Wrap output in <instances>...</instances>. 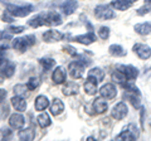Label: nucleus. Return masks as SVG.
<instances>
[{"label": "nucleus", "mask_w": 151, "mask_h": 141, "mask_svg": "<svg viewBox=\"0 0 151 141\" xmlns=\"http://www.w3.org/2000/svg\"><path fill=\"white\" fill-rule=\"evenodd\" d=\"M124 87H125L124 97L131 102V105L134 106L135 109H139L141 105V93L139 91V88L136 87L134 83H130V82H125Z\"/></svg>", "instance_id": "obj_1"}, {"label": "nucleus", "mask_w": 151, "mask_h": 141, "mask_svg": "<svg viewBox=\"0 0 151 141\" xmlns=\"http://www.w3.org/2000/svg\"><path fill=\"white\" fill-rule=\"evenodd\" d=\"M35 37L32 35V34H28V35H24V37H19V38H15L13 39V48L17 49L18 52H20V53H24V52H27L28 49L30 48V47H33L35 44Z\"/></svg>", "instance_id": "obj_2"}, {"label": "nucleus", "mask_w": 151, "mask_h": 141, "mask_svg": "<svg viewBox=\"0 0 151 141\" xmlns=\"http://www.w3.org/2000/svg\"><path fill=\"white\" fill-rule=\"evenodd\" d=\"M6 12H9L13 17L17 18H25L34 10L33 5H17V4H5Z\"/></svg>", "instance_id": "obj_3"}, {"label": "nucleus", "mask_w": 151, "mask_h": 141, "mask_svg": "<svg viewBox=\"0 0 151 141\" xmlns=\"http://www.w3.org/2000/svg\"><path fill=\"white\" fill-rule=\"evenodd\" d=\"M140 137V130L135 124H129L126 127L117 135L116 140H127V141H132V140H137Z\"/></svg>", "instance_id": "obj_4"}, {"label": "nucleus", "mask_w": 151, "mask_h": 141, "mask_svg": "<svg viewBox=\"0 0 151 141\" xmlns=\"http://www.w3.org/2000/svg\"><path fill=\"white\" fill-rule=\"evenodd\" d=\"M94 15L100 20H110L116 17V13L108 5H97L94 8Z\"/></svg>", "instance_id": "obj_5"}, {"label": "nucleus", "mask_w": 151, "mask_h": 141, "mask_svg": "<svg viewBox=\"0 0 151 141\" xmlns=\"http://www.w3.org/2000/svg\"><path fill=\"white\" fill-rule=\"evenodd\" d=\"M127 115H129V107H127L125 102L116 103L111 110V116L115 120H124Z\"/></svg>", "instance_id": "obj_6"}, {"label": "nucleus", "mask_w": 151, "mask_h": 141, "mask_svg": "<svg viewBox=\"0 0 151 141\" xmlns=\"http://www.w3.org/2000/svg\"><path fill=\"white\" fill-rule=\"evenodd\" d=\"M116 68L120 69L129 81H134V79H136L139 77V69L136 67H134L132 64H117Z\"/></svg>", "instance_id": "obj_7"}, {"label": "nucleus", "mask_w": 151, "mask_h": 141, "mask_svg": "<svg viewBox=\"0 0 151 141\" xmlns=\"http://www.w3.org/2000/svg\"><path fill=\"white\" fill-rule=\"evenodd\" d=\"M68 70L72 78L74 79L82 78L84 74V65L81 62H78V60H73V62H70L68 64Z\"/></svg>", "instance_id": "obj_8"}, {"label": "nucleus", "mask_w": 151, "mask_h": 141, "mask_svg": "<svg viewBox=\"0 0 151 141\" xmlns=\"http://www.w3.org/2000/svg\"><path fill=\"white\" fill-rule=\"evenodd\" d=\"M132 50L134 53L137 55L140 59H149L151 57V48L147 44L144 43H136L134 47H132Z\"/></svg>", "instance_id": "obj_9"}, {"label": "nucleus", "mask_w": 151, "mask_h": 141, "mask_svg": "<svg viewBox=\"0 0 151 141\" xmlns=\"http://www.w3.org/2000/svg\"><path fill=\"white\" fill-rule=\"evenodd\" d=\"M100 95L101 97L106 98V100H113L117 96V88L113 83H106L100 88Z\"/></svg>", "instance_id": "obj_10"}, {"label": "nucleus", "mask_w": 151, "mask_h": 141, "mask_svg": "<svg viewBox=\"0 0 151 141\" xmlns=\"http://www.w3.org/2000/svg\"><path fill=\"white\" fill-rule=\"evenodd\" d=\"M9 125L10 127L14 130H20L24 127L25 125V119L20 112H15V114H12L10 117H9Z\"/></svg>", "instance_id": "obj_11"}, {"label": "nucleus", "mask_w": 151, "mask_h": 141, "mask_svg": "<svg viewBox=\"0 0 151 141\" xmlns=\"http://www.w3.org/2000/svg\"><path fill=\"white\" fill-rule=\"evenodd\" d=\"M64 38V34L60 33L59 30L55 29H49L43 33V40L45 43H55V42H59Z\"/></svg>", "instance_id": "obj_12"}, {"label": "nucleus", "mask_w": 151, "mask_h": 141, "mask_svg": "<svg viewBox=\"0 0 151 141\" xmlns=\"http://www.w3.org/2000/svg\"><path fill=\"white\" fill-rule=\"evenodd\" d=\"M70 40H74V42H77V43H81V44H84V45H89V44H92L97 40V37L93 32H88V33H86V34L74 35Z\"/></svg>", "instance_id": "obj_13"}, {"label": "nucleus", "mask_w": 151, "mask_h": 141, "mask_svg": "<svg viewBox=\"0 0 151 141\" xmlns=\"http://www.w3.org/2000/svg\"><path fill=\"white\" fill-rule=\"evenodd\" d=\"M15 73V63L12 62V60H5L1 65H0V74L4 78H10L14 76Z\"/></svg>", "instance_id": "obj_14"}, {"label": "nucleus", "mask_w": 151, "mask_h": 141, "mask_svg": "<svg viewBox=\"0 0 151 141\" xmlns=\"http://www.w3.org/2000/svg\"><path fill=\"white\" fill-rule=\"evenodd\" d=\"M92 109L94 111V114H97V115L105 114V112L108 110V103L106 101V98L97 97L96 100L93 101V103H92Z\"/></svg>", "instance_id": "obj_15"}, {"label": "nucleus", "mask_w": 151, "mask_h": 141, "mask_svg": "<svg viewBox=\"0 0 151 141\" xmlns=\"http://www.w3.org/2000/svg\"><path fill=\"white\" fill-rule=\"evenodd\" d=\"M67 79V73H65V69L63 67H55V69L52 73V81L55 84H62L65 82Z\"/></svg>", "instance_id": "obj_16"}, {"label": "nucleus", "mask_w": 151, "mask_h": 141, "mask_svg": "<svg viewBox=\"0 0 151 141\" xmlns=\"http://www.w3.org/2000/svg\"><path fill=\"white\" fill-rule=\"evenodd\" d=\"M28 25L32 27V28H39V27H43V25H48L45 13H39V14H37V15H34L32 19L28 20Z\"/></svg>", "instance_id": "obj_17"}, {"label": "nucleus", "mask_w": 151, "mask_h": 141, "mask_svg": "<svg viewBox=\"0 0 151 141\" xmlns=\"http://www.w3.org/2000/svg\"><path fill=\"white\" fill-rule=\"evenodd\" d=\"M78 92H79V84L76 82H67L62 88V93L67 97L78 95Z\"/></svg>", "instance_id": "obj_18"}, {"label": "nucleus", "mask_w": 151, "mask_h": 141, "mask_svg": "<svg viewBox=\"0 0 151 141\" xmlns=\"http://www.w3.org/2000/svg\"><path fill=\"white\" fill-rule=\"evenodd\" d=\"M10 103H12V106H13L18 112H24V111L27 110V106H28L25 98L23 97V96H18V95H15V96L12 98Z\"/></svg>", "instance_id": "obj_19"}, {"label": "nucleus", "mask_w": 151, "mask_h": 141, "mask_svg": "<svg viewBox=\"0 0 151 141\" xmlns=\"http://www.w3.org/2000/svg\"><path fill=\"white\" fill-rule=\"evenodd\" d=\"M49 105H50L49 98L47 97V96H44V95H39V96L35 98L34 109H35V111H38V112H42V111H44V110L48 109Z\"/></svg>", "instance_id": "obj_20"}, {"label": "nucleus", "mask_w": 151, "mask_h": 141, "mask_svg": "<svg viewBox=\"0 0 151 141\" xmlns=\"http://www.w3.org/2000/svg\"><path fill=\"white\" fill-rule=\"evenodd\" d=\"M77 6H78L77 0H64L62 3V5H60V9H62L63 14H65V15H72L76 12Z\"/></svg>", "instance_id": "obj_21"}, {"label": "nucleus", "mask_w": 151, "mask_h": 141, "mask_svg": "<svg viewBox=\"0 0 151 141\" xmlns=\"http://www.w3.org/2000/svg\"><path fill=\"white\" fill-rule=\"evenodd\" d=\"M49 110H50V114L53 116H59L60 114H63V111H64L63 101L59 100V98H54L49 105Z\"/></svg>", "instance_id": "obj_22"}, {"label": "nucleus", "mask_w": 151, "mask_h": 141, "mask_svg": "<svg viewBox=\"0 0 151 141\" xmlns=\"http://www.w3.org/2000/svg\"><path fill=\"white\" fill-rule=\"evenodd\" d=\"M45 17H47V23H48V25H54V27H58L63 23L62 20V17H60L59 13L57 12H48L45 13Z\"/></svg>", "instance_id": "obj_23"}, {"label": "nucleus", "mask_w": 151, "mask_h": 141, "mask_svg": "<svg viewBox=\"0 0 151 141\" xmlns=\"http://www.w3.org/2000/svg\"><path fill=\"white\" fill-rule=\"evenodd\" d=\"M97 81L96 79H92V78H87V81L84 82V92L87 93L88 96H94L96 93L98 92V88H97Z\"/></svg>", "instance_id": "obj_24"}, {"label": "nucleus", "mask_w": 151, "mask_h": 141, "mask_svg": "<svg viewBox=\"0 0 151 141\" xmlns=\"http://www.w3.org/2000/svg\"><path fill=\"white\" fill-rule=\"evenodd\" d=\"M131 5H132V0H113V1H111V6L120 12L127 10V9H130Z\"/></svg>", "instance_id": "obj_25"}, {"label": "nucleus", "mask_w": 151, "mask_h": 141, "mask_svg": "<svg viewBox=\"0 0 151 141\" xmlns=\"http://www.w3.org/2000/svg\"><path fill=\"white\" fill-rule=\"evenodd\" d=\"M135 32L140 35H149L151 34V22H145V23H139L134 27Z\"/></svg>", "instance_id": "obj_26"}, {"label": "nucleus", "mask_w": 151, "mask_h": 141, "mask_svg": "<svg viewBox=\"0 0 151 141\" xmlns=\"http://www.w3.org/2000/svg\"><path fill=\"white\" fill-rule=\"evenodd\" d=\"M88 78L96 79L97 82H102L103 78H105V70L100 67H94L88 70Z\"/></svg>", "instance_id": "obj_27"}, {"label": "nucleus", "mask_w": 151, "mask_h": 141, "mask_svg": "<svg viewBox=\"0 0 151 141\" xmlns=\"http://www.w3.org/2000/svg\"><path fill=\"white\" fill-rule=\"evenodd\" d=\"M37 122L39 125V127L42 129H45V127H49L52 125V120H50V116L47 114V112H43L42 111L40 115H38L37 117Z\"/></svg>", "instance_id": "obj_28"}, {"label": "nucleus", "mask_w": 151, "mask_h": 141, "mask_svg": "<svg viewBox=\"0 0 151 141\" xmlns=\"http://www.w3.org/2000/svg\"><path fill=\"white\" fill-rule=\"evenodd\" d=\"M108 52L113 57H125L126 55V50L120 44H111L110 48H108Z\"/></svg>", "instance_id": "obj_29"}, {"label": "nucleus", "mask_w": 151, "mask_h": 141, "mask_svg": "<svg viewBox=\"0 0 151 141\" xmlns=\"http://www.w3.org/2000/svg\"><path fill=\"white\" fill-rule=\"evenodd\" d=\"M19 139L20 140H27V141H32L33 139H34V136H35V132H34V130L33 129H20V131H19Z\"/></svg>", "instance_id": "obj_30"}, {"label": "nucleus", "mask_w": 151, "mask_h": 141, "mask_svg": "<svg viewBox=\"0 0 151 141\" xmlns=\"http://www.w3.org/2000/svg\"><path fill=\"white\" fill-rule=\"evenodd\" d=\"M39 63L44 72H48V70L53 69L55 67V59H53V58H40Z\"/></svg>", "instance_id": "obj_31"}, {"label": "nucleus", "mask_w": 151, "mask_h": 141, "mask_svg": "<svg viewBox=\"0 0 151 141\" xmlns=\"http://www.w3.org/2000/svg\"><path fill=\"white\" fill-rule=\"evenodd\" d=\"M111 78H112L113 82H116V83H119V84H124L125 82L129 81V79L126 78V76L121 72L120 69H115V70H113L112 74H111Z\"/></svg>", "instance_id": "obj_32"}, {"label": "nucleus", "mask_w": 151, "mask_h": 141, "mask_svg": "<svg viewBox=\"0 0 151 141\" xmlns=\"http://www.w3.org/2000/svg\"><path fill=\"white\" fill-rule=\"evenodd\" d=\"M40 86V78L39 77H30L27 82V87L29 91H34Z\"/></svg>", "instance_id": "obj_33"}, {"label": "nucleus", "mask_w": 151, "mask_h": 141, "mask_svg": "<svg viewBox=\"0 0 151 141\" xmlns=\"http://www.w3.org/2000/svg\"><path fill=\"white\" fill-rule=\"evenodd\" d=\"M110 33H111V30H110V28L108 27H101L100 29H98V37H100L101 39H108V37H110Z\"/></svg>", "instance_id": "obj_34"}, {"label": "nucleus", "mask_w": 151, "mask_h": 141, "mask_svg": "<svg viewBox=\"0 0 151 141\" xmlns=\"http://www.w3.org/2000/svg\"><path fill=\"white\" fill-rule=\"evenodd\" d=\"M27 90H28L27 84H17V86L14 87V93L18 96H24Z\"/></svg>", "instance_id": "obj_35"}, {"label": "nucleus", "mask_w": 151, "mask_h": 141, "mask_svg": "<svg viewBox=\"0 0 151 141\" xmlns=\"http://www.w3.org/2000/svg\"><path fill=\"white\" fill-rule=\"evenodd\" d=\"M25 29V27L23 25H10L8 28V32L10 33V34H20V33H23Z\"/></svg>", "instance_id": "obj_36"}, {"label": "nucleus", "mask_w": 151, "mask_h": 141, "mask_svg": "<svg viewBox=\"0 0 151 141\" xmlns=\"http://www.w3.org/2000/svg\"><path fill=\"white\" fill-rule=\"evenodd\" d=\"M9 115V106L5 103H0V120H3L4 117H6Z\"/></svg>", "instance_id": "obj_37"}, {"label": "nucleus", "mask_w": 151, "mask_h": 141, "mask_svg": "<svg viewBox=\"0 0 151 141\" xmlns=\"http://www.w3.org/2000/svg\"><path fill=\"white\" fill-rule=\"evenodd\" d=\"M150 12H151V4H146V3H145V5L140 6L137 9V14H139V15H145V14H147Z\"/></svg>", "instance_id": "obj_38"}, {"label": "nucleus", "mask_w": 151, "mask_h": 141, "mask_svg": "<svg viewBox=\"0 0 151 141\" xmlns=\"http://www.w3.org/2000/svg\"><path fill=\"white\" fill-rule=\"evenodd\" d=\"M1 20L5 22V23H13L14 22V17L9 12H4V14L1 15Z\"/></svg>", "instance_id": "obj_39"}, {"label": "nucleus", "mask_w": 151, "mask_h": 141, "mask_svg": "<svg viewBox=\"0 0 151 141\" xmlns=\"http://www.w3.org/2000/svg\"><path fill=\"white\" fill-rule=\"evenodd\" d=\"M6 39H12L10 33L5 30H0V40H6Z\"/></svg>", "instance_id": "obj_40"}, {"label": "nucleus", "mask_w": 151, "mask_h": 141, "mask_svg": "<svg viewBox=\"0 0 151 141\" xmlns=\"http://www.w3.org/2000/svg\"><path fill=\"white\" fill-rule=\"evenodd\" d=\"M8 96V92L6 90H4V88H0V103L5 102V98Z\"/></svg>", "instance_id": "obj_41"}, {"label": "nucleus", "mask_w": 151, "mask_h": 141, "mask_svg": "<svg viewBox=\"0 0 151 141\" xmlns=\"http://www.w3.org/2000/svg\"><path fill=\"white\" fill-rule=\"evenodd\" d=\"M1 134H3L4 137H10V136H12V131L9 130L8 127H3L1 129Z\"/></svg>", "instance_id": "obj_42"}, {"label": "nucleus", "mask_w": 151, "mask_h": 141, "mask_svg": "<svg viewBox=\"0 0 151 141\" xmlns=\"http://www.w3.org/2000/svg\"><path fill=\"white\" fill-rule=\"evenodd\" d=\"M145 3L146 4H151V0H145Z\"/></svg>", "instance_id": "obj_43"}, {"label": "nucleus", "mask_w": 151, "mask_h": 141, "mask_svg": "<svg viewBox=\"0 0 151 141\" xmlns=\"http://www.w3.org/2000/svg\"><path fill=\"white\" fill-rule=\"evenodd\" d=\"M135 1H137V0H132V3H135Z\"/></svg>", "instance_id": "obj_44"}]
</instances>
